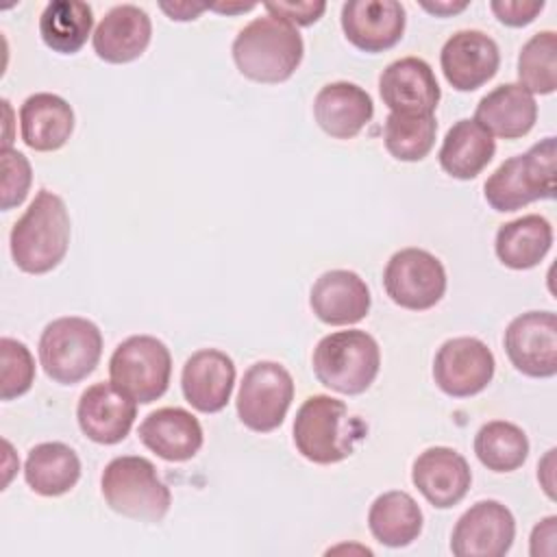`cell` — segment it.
<instances>
[{"mask_svg":"<svg viewBox=\"0 0 557 557\" xmlns=\"http://www.w3.org/2000/svg\"><path fill=\"white\" fill-rule=\"evenodd\" d=\"M237 70L255 83H283L302 61L305 44L296 26L263 15L248 22L233 41Z\"/></svg>","mask_w":557,"mask_h":557,"instance_id":"obj_2","label":"cell"},{"mask_svg":"<svg viewBox=\"0 0 557 557\" xmlns=\"http://www.w3.org/2000/svg\"><path fill=\"white\" fill-rule=\"evenodd\" d=\"M294 400V379L276 361L252 363L239 383L237 416L255 433L278 429Z\"/></svg>","mask_w":557,"mask_h":557,"instance_id":"obj_9","label":"cell"},{"mask_svg":"<svg viewBox=\"0 0 557 557\" xmlns=\"http://www.w3.org/2000/svg\"><path fill=\"white\" fill-rule=\"evenodd\" d=\"M440 65L457 91H474L498 72L500 52L483 30H457L442 46Z\"/></svg>","mask_w":557,"mask_h":557,"instance_id":"obj_15","label":"cell"},{"mask_svg":"<svg viewBox=\"0 0 557 557\" xmlns=\"http://www.w3.org/2000/svg\"><path fill=\"white\" fill-rule=\"evenodd\" d=\"M318 126L335 139H352L372 120L374 104L370 94L348 81L324 85L313 100Z\"/></svg>","mask_w":557,"mask_h":557,"instance_id":"obj_23","label":"cell"},{"mask_svg":"<svg viewBox=\"0 0 557 557\" xmlns=\"http://www.w3.org/2000/svg\"><path fill=\"white\" fill-rule=\"evenodd\" d=\"M422 509L403 490L383 492L368 511V527L376 542L389 548L409 546L422 531Z\"/></svg>","mask_w":557,"mask_h":557,"instance_id":"obj_29","label":"cell"},{"mask_svg":"<svg viewBox=\"0 0 557 557\" xmlns=\"http://www.w3.org/2000/svg\"><path fill=\"white\" fill-rule=\"evenodd\" d=\"M474 453L492 472L518 470L529 457L527 433L507 420L485 422L474 435Z\"/></svg>","mask_w":557,"mask_h":557,"instance_id":"obj_31","label":"cell"},{"mask_svg":"<svg viewBox=\"0 0 557 557\" xmlns=\"http://www.w3.org/2000/svg\"><path fill=\"white\" fill-rule=\"evenodd\" d=\"M2 189H0V207L2 211H9L13 207H20L30 189L33 183V170L28 159L13 150L2 148Z\"/></svg>","mask_w":557,"mask_h":557,"instance_id":"obj_35","label":"cell"},{"mask_svg":"<svg viewBox=\"0 0 557 557\" xmlns=\"http://www.w3.org/2000/svg\"><path fill=\"white\" fill-rule=\"evenodd\" d=\"M518 81L531 94L557 89V33H535L518 54Z\"/></svg>","mask_w":557,"mask_h":557,"instance_id":"obj_33","label":"cell"},{"mask_svg":"<svg viewBox=\"0 0 557 557\" xmlns=\"http://www.w3.org/2000/svg\"><path fill=\"white\" fill-rule=\"evenodd\" d=\"M94 13L87 2L52 0L39 17V35L44 44L59 54H74L91 35Z\"/></svg>","mask_w":557,"mask_h":557,"instance_id":"obj_30","label":"cell"},{"mask_svg":"<svg viewBox=\"0 0 557 557\" xmlns=\"http://www.w3.org/2000/svg\"><path fill=\"white\" fill-rule=\"evenodd\" d=\"M159 9L170 15V20L176 22H189L196 20L202 11L209 9V4H196V2H159Z\"/></svg>","mask_w":557,"mask_h":557,"instance_id":"obj_39","label":"cell"},{"mask_svg":"<svg viewBox=\"0 0 557 557\" xmlns=\"http://www.w3.org/2000/svg\"><path fill=\"white\" fill-rule=\"evenodd\" d=\"M141 444L165 461H187L202 448V426L183 407H161L139 424Z\"/></svg>","mask_w":557,"mask_h":557,"instance_id":"obj_22","label":"cell"},{"mask_svg":"<svg viewBox=\"0 0 557 557\" xmlns=\"http://www.w3.org/2000/svg\"><path fill=\"white\" fill-rule=\"evenodd\" d=\"M309 305L318 320L331 326L361 322L372 305L366 281L352 270H329L311 287Z\"/></svg>","mask_w":557,"mask_h":557,"instance_id":"obj_20","label":"cell"},{"mask_svg":"<svg viewBox=\"0 0 557 557\" xmlns=\"http://www.w3.org/2000/svg\"><path fill=\"white\" fill-rule=\"evenodd\" d=\"M137 418V403L122 394L111 381L87 387L76 407L81 431L96 444L122 442Z\"/></svg>","mask_w":557,"mask_h":557,"instance_id":"obj_16","label":"cell"},{"mask_svg":"<svg viewBox=\"0 0 557 557\" xmlns=\"http://www.w3.org/2000/svg\"><path fill=\"white\" fill-rule=\"evenodd\" d=\"M383 287L398 307L426 311L446 292V270L429 250L403 248L389 257L383 270Z\"/></svg>","mask_w":557,"mask_h":557,"instance_id":"obj_10","label":"cell"},{"mask_svg":"<svg viewBox=\"0 0 557 557\" xmlns=\"http://www.w3.org/2000/svg\"><path fill=\"white\" fill-rule=\"evenodd\" d=\"M100 490L115 513L141 522H161L172 505L170 487L159 479L154 463L139 455L111 459L102 470Z\"/></svg>","mask_w":557,"mask_h":557,"instance_id":"obj_4","label":"cell"},{"mask_svg":"<svg viewBox=\"0 0 557 557\" xmlns=\"http://www.w3.org/2000/svg\"><path fill=\"white\" fill-rule=\"evenodd\" d=\"M513 537V513L498 500H479L459 516L450 535V550L457 557H503Z\"/></svg>","mask_w":557,"mask_h":557,"instance_id":"obj_13","label":"cell"},{"mask_svg":"<svg viewBox=\"0 0 557 557\" xmlns=\"http://www.w3.org/2000/svg\"><path fill=\"white\" fill-rule=\"evenodd\" d=\"M553 246V226L546 218L529 213L505 222L496 231L494 250L503 265L511 270L535 268Z\"/></svg>","mask_w":557,"mask_h":557,"instance_id":"obj_27","label":"cell"},{"mask_svg":"<svg viewBox=\"0 0 557 557\" xmlns=\"http://www.w3.org/2000/svg\"><path fill=\"white\" fill-rule=\"evenodd\" d=\"M255 9V4H209V11H218V13H244V11H250Z\"/></svg>","mask_w":557,"mask_h":557,"instance_id":"obj_42","label":"cell"},{"mask_svg":"<svg viewBox=\"0 0 557 557\" xmlns=\"http://www.w3.org/2000/svg\"><path fill=\"white\" fill-rule=\"evenodd\" d=\"M379 94L389 113L431 115L440 102V85L424 59L403 57L392 61L379 76Z\"/></svg>","mask_w":557,"mask_h":557,"instance_id":"obj_14","label":"cell"},{"mask_svg":"<svg viewBox=\"0 0 557 557\" xmlns=\"http://www.w3.org/2000/svg\"><path fill=\"white\" fill-rule=\"evenodd\" d=\"M529 553L533 557H555L557 555V516H546L533 527Z\"/></svg>","mask_w":557,"mask_h":557,"instance_id":"obj_38","label":"cell"},{"mask_svg":"<svg viewBox=\"0 0 557 557\" xmlns=\"http://www.w3.org/2000/svg\"><path fill=\"white\" fill-rule=\"evenodd\" d=\"M20 131L28 148L37 152L59 150L74 131V111L57 94H33L20 107Z\"/></svg>","mask_w":557,"mask_h":557,"instance_id":"obj_25","label":"cell"},{"mask_svg":"<svg viewBox=\"0 0 557 557\" xmlns=\"http://www.w3.org/2000/svg\"><path fill=\"white\" fill-rule=\"evenodd\" d=\"M435 115H405L389 113L383 126V141L387 152L398 161H422L435 144Z\"/></svg>","mask_w":557,"mask_h":557,"instance_id":"obj_32","label":"cell"},{"mask_svg":"<svg viewBox=\"0 0 557 557\" xmlns=\"http://www.w3.org/2000/svg\"><path fill=\"white\" fill-rule=\"evenodd\" d=\"M352 424L346 403L326 394L309 396L294 418L296 450L320 466L337 463L352 455L359 437Z\"/></svg>","mask_w":557,"mask_h":557,"instance_id":"obj_6","label":"cell"},{"mask_svg":"<svg viewBox=\"0 0 557 557\" xmlns=\"http://www.w3.org/2000/svg\"><path fill=\"white\" fill-rule=\"evenodd\" d=\"M342 30L363 52L394 48L405 33V9L396 0H350L342 7Z\"/></svg>","mask_w":557,"mask_h":557,"instance_id":"obj_17","label":"cell"},{"mask_svg":"<svg viewBox=\"0 0 557 557\" xmlns=\"http://www.w3.org/2000/svg\"><path fill=\"white\" fill-rule=\"evenodd\" d=\"M494 370L492 350L476 337L446 339L433 359V379L453 398H468L483 392L494 379Z\"/></svg>","mask_w":557,"mask_h":557,"instance_id":"obj_12","label":"cell"},{"mask_svg":"<svg viewBox=\"0 0 557 557\" xmlns=\"http://www.w3.org/2000/svg\"><path fill=\"white\" fill-rule=\"evenodd\" d=\"M555 137H544L524 154L503 161L485 181L483 196L494 211H516L533 200L555 198Z\"/></svg>","mask_w":557,"mask_h":557,"instance_id":"obj_3","label":"cell"},{"mask_svg":"<svg viewBox=\"0 0 557 557\" xmlns=\"http://www.w3.org/2000/svg\"><path fill=\"white\" fill-rule=\"evenodd\" d=\"M235 385V363L218 348L196 350L183 366L181 389L185 400L200 413L226 407Z\"/></svg>","mask_w":557,"mask_h":557,"instance_id":"obj_19","label":"cell"},{"mask_svg":"<svg viewBox=\"0 0 557 557\" xmlns=\"http://www.w3.org/2000/svg\"><path fill=\"white\" fill-rule=\"evenodd\" d=\"M555 448H550L546 455H544V459L540 461V466H537V479H540V483H542V487H544V492L548 494V498H555V479H553V470H555Z\"/></svg>","mask_w":557,"mask_h":557,"instance_id":"obj_40","label":"cell"},{"mask_svg":"<svg viewBox=\"0 0 557 557\" xmlns=\"http://www.w3.org/2000/svg\"><path fill=\"white\" fill-rule=\"evenodd\" d=\"M172 357L168 346L152 335H131L117 344L109 359L111 383L133 398L148 405L161 398L170 385Z\"/></svg>","mask_w":557,"mask_h":557,"instance_id":"obj_8","label":"cell"},{"mask_svg":"<svg viewBox=\"0 0 557 557\" xmlns=\"http://www.w3.org/2000/svg\"><path fill=\"white\" fill-rule=\"evenodd\" d=\"M13 263L26 274L54 270L70 246V213L63 198L39 189L9 235Z\"/></svg>","mask_w":557,"mask_h":557,"instance_id":"obj_1","label":"cell"},{"mask_svg":"<svg viewBox=\"0 0 557 557\" xmlns=\"http://www.w3.org/2000/svg\"><path fill=\"white\" fill-rule=\"evenodd\" d=\"M315 379L346 396L363 394L376 379L381 368V350L376 339L361 331H335L324 335L313 348Z\"/></svg>","mask_w":557,"mask_h":557,"instance_id":"obj_5","label":"cell"},{"mask_svg":"<svg viewBox=\"0 0 557 557\" xmlns=\"http://www.w3.org/2000/svg\"><path fill=\"white\" fill-rule=\"evenodd\" d=\"M152 37L148 13L135 4H117L107 11L91 35L94 52L107 63H128L144 54Z\"/></svg>","mask_w":557,"mask_h":557,"instance_id":"obj_21","label":"cell"},{"mask_svg":"<svg viewBox=\"0 0 557 557\" xmlns=\"http://www.w3.org/2000/svg\"><path fill=\"white\" fill-rule=\"evenodd\" d=\"M411 481L433 507L448 509L468 494L472 472L463 455L448 446H433L416 457Z\"/></svg>","mask_w":557,"mask_h":557,"instance_id":"obj_18","label":"cell"},{"mask_svg":"<svg viewBox=\"0 0 557 557\" xmlns=\"http://www.w3.org/2000/svg\"><path fill=\"white\" fill-rule=\"evenodd\" d=\"M263 9L292 26H311L326 11V2H265Z\"/></svg>","mask_w":557,"mask_h":557,"instance_id":"obj_37","label":"cell"},{"mask_svg":"<svg viewBox=\"0 0 557 557\" xmlns=\"http://www.w3.org/2000/svg\"><path fill=\"white\" fill-rule=\"evenodd\" d=\"M0 363V398L13 400L26 394L35 381V359L26 344L13 337H2Z\"/></svg>","mask_w":557,"mask_h":557,"instance_id":"obj_34","label":"cell"},{"mask_svg":"<svg viewBox=\"0 0 557 557\" xmlns=\"http://www.w3.org/2000/svg\"><path fill=\"white\" fill-rule=\"evenodd\" d=\"M490 9L500 24L520 28L531 24L540 15V11L544 9V0H492Z\"/></svg>","mask_w":557,"mask_h":557,"instance_id":"obj_36","label":"cell"},{"mask_svg":"<svg viewBox=\"0 0 557 557\" xmlns=\"http://www.w3.org/2000/svg\"><path fill=\"white\" fill-rule=\"evenodd\" d=\"M505 352L511 366L533 379L557 374V315L553 311H527L505 329Z\"/></svg>","mask_w":557,"mask_h":557,"instance_id":"obj_11","label":"cell"},{"mask_svg":"<svg viewBox=\"0 0 557 557\" xmlns=\"http://www.w3.org/2000/svg\"><path fill=\"white\" fill-rule=\"evenodd\" d=\"M496 141L476 120H457L442 141L437 152L442 170L459 181H470L481 174L494 159Z\"/></svg>","mask_w":557,"mask_h":557,"instance_id":"obj_26","label":"cell"},{"mask_svg":"<svg viewBox=\"0 0 557 557\" xmlns=\"http://www.w3.org/2000/svg\"><path fill=\"white\" fill-rule=\"evenodd\" d=\"M474 120L492 137L518 139L533 128L537 120V104L533 94L520 83H505L479 100Z\"/></svg>","mask_w":557,"mask_h":557,"instance_id":"obj_24","label":"cell"},{"mask_svg":"<svg viewBox=\"0 0 557 557\" xmlns=\"http://www.w3.org/2000/svg\"><path fill=\"white\" fill-rule=\"evenodd\" d=\"M24 479L39 496H61L78 483L81 459L63 442H41L26 455Z\"/></svg>","mask_w":557,"mask_h":557,"instance_id":"obj_28","label":"cell"},{"mask_svg":"<svg viewBox=\"0 0 557 557\" xmlns=\"http://www.w3.org/2000/svg\"><path fill=\"white\" fill-rule=\"evenodd\" d=\"M102 355L100 329L78 315L57 318L46 324L39 337V361L44 372L61 383L72 385L87 379Z\"/></svg>","mask_w":557,"mask_h":557,"instance_id":"obj_7","label":"cell"},{"mask_svg":"<svg viewBox=\"0 0 557 557\" xmlns=\"http://www.w3.org/2000/svg\"><path fill=\"white\" fill-rule=\"evenodd\" d=\"M420 7L433 15H440V17H448V15H455L459 11H463L468 7V2H450V0H442V2H420Z\"/></svg>","mask_w":557,"mask_h":557,"instance_id":"obj_41","label":"cell"}]
</instances>
